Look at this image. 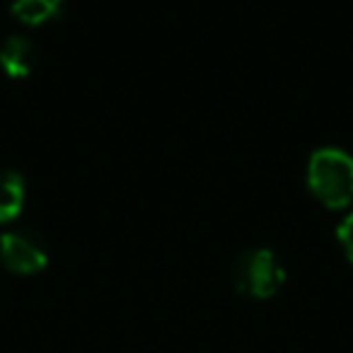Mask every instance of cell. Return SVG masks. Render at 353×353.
Returning a JSON list of instances; mask_svg holds the SVG:
<instances>
[{"label": "cell", "mask_w": 353, "mask_h": 353, "mask_svg": "<svg viewBox=\"0 0 353 353\" xmlns=\"http://www.w3.org/2000/svg\"><path fill=\"white\" fill-rule=\"evenodd\" d=\"M63 6H65V0H12L10 12L22 25L39 27V25H46V22L56 20V17H61Z\"/></svg>", "instance_id": "obj_6"}, {"label": "cell", "mask_w": 353, "mask_h": 353, "mask_svg": "<svg viewBox=\"0 0 353 353\" xmlns=\"http://www.w3.org/2000/svg\"><path fill=\"white\" fill-rule=\"evenodd\" d=\"M336 240L343 250V256L353 264V213L341 221V225L336 230Z\"/></svg>", "instance_id": "obj_7"}, {"label": "cell", "mask_w": 353, "mask_h": 353, "mask_svg": "<svg viewBox=\"0 0 353 353\" xmlns=\"http://www.w3.org/2000/svg\"><path fill=\"white\" fill-rule=\"evenodd\" d=\"M0 261L10 274L34 276L46 269L49 252L34 232H6L0 237Z\"/></svg>", "instance_id": "obj_3"}, {"label": "cell", "mask_w": 353, "mask_h": 353, "mask_svg": "<svg viewBox=\"0 0 353 353\" xmlns=\"http://www.w3.org/2000/svg\"><path fill=\"white\" fill-rule=\"evenodd\" d=\"M27 184L15 170H0V223H10L25 208Z\"/></svg>", "instance_id": "obj_5"}, {"label": "cell", "mask_w": 353, "mask_h": 353, "mask_svg": "<svg viewBox=\"0 0 353 353\" xmlns=\"http://www.w3.org/2000/svg\"><path fill=\"white\" fill-rule=\"evenodd\" d=\"M39 63V51L30 37H10L0 46V68L10 78H27Z\"/></svg>", "instance_id": "obj_4"}, {"label": "cell", "mask_w": 353, "mask_h": 353, "mask_svg": "<svg viewBox=\"0 0 353 353\" xmlns=\"http://www.w3.org/2000/svg\"><path fill=\"white\" fill-rule=\"evenodd\" d=\"M307 187L332 211L353 203V157L341 148H319L307 162Z\"/></svg>", "instance_id": "obj_1"}, {"label": "cell", "mask_w": 353, "mask_h": 353, "mask_svg": "<svg viewBox=\"0 0 353 353\" xmlns=\"http://www.w3.org/2000/svg\"><path fill=\"white\" fill-rule=\"evenodd\" d=\"M232 285L252 300H269L283 288L285 269L271 250H247L232 264Z\"/></svg>", "instance_id": "obj_2"}]
</instances>
